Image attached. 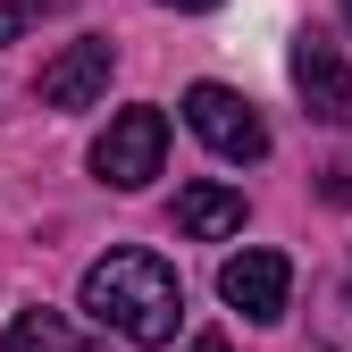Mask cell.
<instances>
[{
  "label": "cell",
  "instance_id": "cell-1",
  "mask_svg": "<svg viewBox=\"0 0 352 352\" xmlns=\"http://www.w3.org/2000/svg\"><path fill=\"white\" fill-rule=\"evenodd\" d=\"M76 302H84L93 327L143 344V352L176 344V319H185V285H176V269H168L160 252H101L93 269H84V294Z\"/></svg>",
  "mask_w": 352,
  "mask_h": 352
},
{
  "label": "cell",
  "instance_id": "cell-2",
  "mask_svg": "<svg viewBox=\"0 0 352 352\" xmlns=\"http://www.w3.org/2000/svg\"><path fill=\"white\" fill-rule=\"evenodd\" d=\"M160 160H168V109H151V101L118 109L109 135L93 143V176H101V185H118V193H143L151 176H160Z\"/></svg>",
  "mask_w": 352,
  "mask_h": 352
},
{
  "label": "cell",
  "instance_id": "cell-3",
  "mask_svg": "<svg viewBox=\"0 0 352 352\" xmlns=\"http://www.w3.org/2000/svg\"><path fill=\"white\" fill-rule=\"evenodd\" d=\"M185 126H193L218 160H235V168L269 160V126H260V109L235 93V84H193V93H185Z\"/></svg>",
  "mask_w": 352,
  "mask_h": 352
},
{
  "label": "cell",
  "instance_id": "cell-4",
  "mask_svg": "<svg viewBox=\"0 0 352 352\" xmlns=\"http://www.w3.org/2000/svg\"><path fill=\"white\" fill-rule=\"evenodd\" d=\"M218 302L243 311L252 327H277L285 302H294V260L285 252H235L227 269H218Z\"/></svg>",
  "mask_w": 352,
  "mask_h": 352
},
{
  "label": "cell",
  "instance_id": "cell-5",
  "mask_svg": "<svg viewBox=\"0 0 352 352\" xmlns=\"http://www.w3.org/2000/svg\"><path fill=\"white\" fill-rule=\"evenodd\" d=\"M294 93L311 101L319 126H352V59L327 34H294Z\"/></svg>",
  "mask_w": 352,
  "mask_h": 352
},
{
  "label": "cell",
  "instance_id": "cell-6",
  "mask_svg": "<svg viewBox=\"0 0 352 352\" xmlns=\"http://www.w3.org/2000/svg\"><path fill=\"white\" fill-rule=\"evenodd\" d=\"M109 67H118V51H109L101 34H84V42H67V51L42 67L34 93H42V109H93L109 93Z\"/></svg>",
  "mask_w": 352,
  "mask_h": 352
},
{
  "label": "cell",
  "instance_id": "cell-7",
  "mask_svg": "<svg viewBox=\"0 0 352 352\" xmlns=\"http://www.w3.org/2000/svg\"><path fill=\"white\" fill-rule=\"evenodd\" d=\"M176 227H185L193 243L235 235V227H243V193H235V185H185V193H176Z\"/></svg>",
  "mask_w": 352,
  "mask_h": 352
},
{
  "label": "cell",
  "instance_id": "cell-8",
  "mask_svg": "<svg viewBox=\"0 0 352 352\" xmlns=\"http://www.w3.org/2000/svg\"><path fill=\"white\" fill-rule=\"evenodd\" d=\"M9 352H109V344H93L67 311H42V302H34V311L9 319Z\"/></svg>",
  "mask_w": 352,
  "mask_h": 352
},
{
  "label": "cell",
  "instance_id": "cell-9",
  "mask_svg": "<svg viewBox=\"0 0 352 352\" xmlns=\"http://www.w3.org/2000/svg\"><path fill=\"white\" fill-rule=\"evenodd\" d=\"M25 34V9H17V0H0V42H17Z\"/></svg>",
  "mask_w": 352,
  "mask_h": 352
},
{
  "label": "cell",
  "instance_id": "cell-10",
  "mask_svg": "<svg viewBox=\"0 0 352 352\" xmlns=\"http://www.w3.org/2000/svg\"><path fill=\"white\" fill-rule=\"evenodd\" d=\"M185 352H227V336H193V344H185Z\"/></svg>",
  "mask_w": 352,
  "mask_h": 352
},
{
  "label": "cell",
  "instance_id": "cell-11",
  "mask_svg": "<svg viewBox=\"0 0 352 352\" xmlns=\"http://www.w3.org/2000/svg\"><path fill=\"white\" fill-rule=\"evenodd\" d=\"M160 9H218V0H160Z\"/></svg>",
  "mask_w": 352,
  "mask_h": 352
},
{
  "label": "cell",
  "instance_id": "cell-12",
  "mask_svg": "<svg viewBox=\"0 0 352 352\" xmlns=\"http://www.w3.org/2000/svg\"><path fill=\"white\" fill-rule=\"evenodd\" d=\"M336 9H344V25H352V0H336Z\"/></svg>",
  "mask_w": 352,
  "mask_h": 352
}]
</instances>
